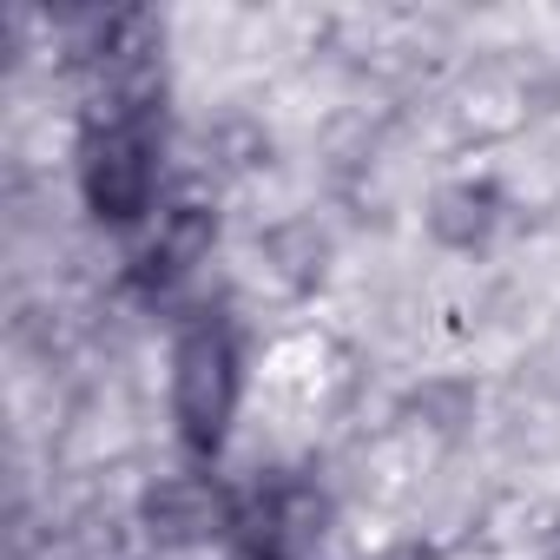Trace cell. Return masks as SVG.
<instances>
[{
	"mask_svg": "<svg viewBox=\"0 0 560 560\" xmlns=\"http://www.w3.org/2000/svg\"><path fill=\"white\" fill-rule=\"evenodd\" d=\"M224 396H231V357H224V337L198 330V337L178 350V402H185V429H191V435H218Z\"/></svg>",
	"mask_w": 560,
	"mask_h": 560,
	"instance_id": "obj_1",
	"label": "cell"
}]
</instances>
